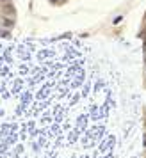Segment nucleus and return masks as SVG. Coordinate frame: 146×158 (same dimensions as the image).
Wrapping results in <instances>:
<instances>
[{"instance_id": "9", "label": "nucleus", "mask_w": 146, "mask_h": 158, "mask_svg": "<svg viewBox=\"0 0 146 158\" xmlns=\"http://www.w3.org/2000/svg\"><path fill=\"white\" fill-rule=\"evenodd\" d=\"M50 2H54V4H57V2H61V0H50Z\"/></svg>"}, {"instance_id": "10", "label": "nucleus", "mask_w": 146, "mask_h": 158, "mask_svg": "<svg viewBox=\"0 0 146 158\" xmlns=\"http://www.w3.org/2000/svg\"><path fill=\"white\" fill-rule=\"evenodd\" d=\"M2 2H7V0H2Z\"/></svg>"}, {"instance_id": "1", "label": "nucleus", "mask_w": 146, "mask_h": 158, "mask_svg": "<svg viewBox=\"0 0 146 158\" xmlns=\"http://www.w3.org/2000/svg\"><path fill=\"white\" fill-rule=\"evenodd\" d=\"M22 87H23V80H15V87H13V93L15 94H18L20 91H22Z\"/></svg>"}, {"instance_id": "11", "label": "nucleus", "mask_w": 146, "mask_h": 158, "mask_svg": "<svg viewBox=\"0 0 146 158\" xmlns=\"http://www.w3.org/2000/svg\"><path fill=\"white\" fill-rule=\"evenodd\" d=\"M82 158H88V156H82Z\"/></svg>"}, {"instance_id": "4", "label": "nucleus", "mask_w": 146, "mask_h": 158, "mask_svg": "<svg viewBox=\"0 0 146 158\" xmlns=\"http://www.w3.org/2000/svg\"><path fill=\"white\" fill-rule=\"evenodd\" d=\"M77 124H79V128H84V126H86V115H82L80 119H79V123H77Z\"/></svg>"}, {"instance_id": "3", "label": "nucleus", "mask_w": 146, "mask_h": 158, "mask_svg": "<svg viewBox=\"0 0 146 158\" xmlns=\"http://www.w3.org/2000/svg\"><path fill=\"white\" fill-rule=\"evenodd\" d=\"M2 23H4L6 27H13V25H15V20H13V18H4Z\"/></svg>"}, {"instance_id": "6", "label": "nucleus", "mask_w": 146, "mask_h": 158, "mask_svg": "<svg viewBox=\"0 0 146 158\" xmlns=\"http://www.w3.org/2000/svg\"><path fill=\"white\" fill-rule=\"evenodd\" d=\"M121 20H123V16H118V18H114V23H119Z\"/></svg>"}, {"instance_id": "8", "label": "nucleus", "mask_w": 146, "mask_h": 158, "mask_svg": "<svg viewBox=\"0 0 146 158\" xmlns=\"http://www.w3.org/2000/svg\"><path fill=\"white\" fill-rule=\"evenodd\" d=\"M143 146L146 148V133H144V139H143Z\"/></svg>"}, {"instance_id": "7", "label": "nucleus", "mask_w": 146, "mask_h": 158, "mask_svg": "<svg viewBox=\"0 0 146 158\" xmlns=\"http://www.w3.org/2000/svg\"><path fill=\"white\" fill-rule=\"evenodd\" d=\"M75 137H77V133H75V131H73L71 135H70V140H71V142H73V140H75Z\"/></svg>"}, {"instance_id": "5", "label": "nucleus", "mask_w": 146, "mask_h": 158, "mask_svg": "<svg viewBox=\"0 0 146 158\" xmlns=\"http://www.w3.org/2000/svg\"><path fill=\"white\" fill-rule=\"evenodd\" d=\"M0 37H9V32H7V30H6V32H4V30H0Z\"/></svg>"}, {"instance_id": "2", "label": "nucleus", "mask_w": 146, "mask_h": 158, "mask_svg": "<svg viewBox=\"0 0 146 158\" xmlns=\"http://www.w3.org/2000/svg\"><path fill=\"white\" fill-rule=\"evenodd\" d=\"M48 93H50V84H46V85H45L43 89H41V91H39L37 98H39V100H43V98H45V96H46Z\"/></svg>"}]
</instances>
